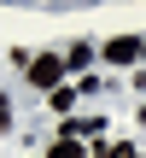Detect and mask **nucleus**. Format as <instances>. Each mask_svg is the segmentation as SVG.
Masks as SVG:
<instances>
[{
	"label": "nucleus",
	"mask_w": 146,
	"mask_h": 158,
	"mask_svg": "<svg viewBox=\"0 0 146 158\" xmlns=\"http://www.w3.org/2000/svg\"><path fill=\"white\" fill-rule=\"evenodd\" d=\"M94 158H111V152H94Z\"/></svg>",
	"instance_id": "7"
},
{
	"label": "nucleus",
	"mask_w": 146,
	"mask_h": 158,
	"mask_svg": "<svg viewBox=\"0 0 146 158\" xmlns=\"http://www.w3.org/2000/svg\"><path fill=\"white\" fill-rule=\"evenodd\" d=\"M76 106V88H53V111H70Z\"/></svg>",
	"instance_id": "3"
},
{
	"label": "nucleus",
	"mask_w": 146,
	"mask_h": 158,
	"mask_svg": "<svg viewBox=\"0 0 146 158\" xmlns=\"http://www.w3.org/2000/svg\"><path fill=\"white\" fill-rule=\"evenodd\" d=\"M111 158H135V152H129V147H117V152H111Z\"/></svg>",
	"instance_id": "5"
},
{
	"label": "nucleus",
	"mask_w": 146,
	"mask_h": 158,
	"mask_svg": "<svg viewBox=\"0 0 146 158\" xmlns=\"http://www.w3.org/2000/svg\"><path fill=\"white\" fill-rule=\"evenodd\" d=\"M140 53H146L140 35H117V41H105V59H111V64H129V59H140Z\"/></svg>",
	"instance_id": "2"
},
{
	"label": "nucleus",
	"mask_w": 146,
	"mask_h": 158,
	"mask_svg": "<svg viewBox=\"0 0 146 158\" xmlns=\"http://www.w3.org/2000/svg\"><path fill=\"white\" fill-rule=\"evenodd\" d=\"M53 158H82V147H76V141H70V135H64V141H59V147H53Z\"/></svg>",
	"instance_id": "4"
},
{
	"label": "nucleus",
	"mask_w": 146,
	"mask_h": 158,
	"mask_svg": "<svg viewBox=\"0 0 146 158\" xmlns=\"http://www.w3.org/2000/svg\"><path fill=\"white\" fill-rule=\"evenodd\" d=\"M59 76H64V59H53V53H47V59H35V64H29V82H35V88H47V94H53V88H64V82H59Z\"/></svg>",
	"instance_id": "1"
},
{
	"label": "nucleus",
	"mask_w": 146,
	"mask_h": 158,
	"mask_svg": "<svg viewBox=\"0 0 146 158\" xmlns=\"http://www.w3.org/2000/svg\"><path fill=\"white\" fill-rule=\"evenodd\" d=\"M0 135H6V106H0Z\"/></svg>",
	"instance_id": "6"
}]
</instances>
